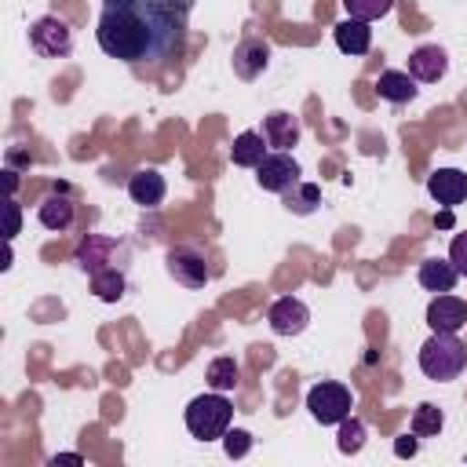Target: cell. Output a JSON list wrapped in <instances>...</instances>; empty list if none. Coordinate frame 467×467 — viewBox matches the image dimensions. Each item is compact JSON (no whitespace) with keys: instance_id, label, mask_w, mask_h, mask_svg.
<instances>
[{"instance_id":"cb8c5ba5","label":"cell","mask_w":467,"mask_h":467,"mask_svg":"<svg viewBox=\"0 0 467 467\" xmlns=\"http://www.w3.org/2000/svg\"><path fill=\"white\" fill-rule=\"evenodd\" d=\"M339 4L358 22H376V18L390 15V7H394V0H339Z\"/></svg>"},{"instance_id":"8fae6325","label":"cell","mask_w":467,"mask_h":467,"mask_svg":"<svg viewBox=\"0 0 467 467\" xmlns=\"http://www.w3.org/2000/svg\"><path fill=\"white\" fill-rule=\"evenodd\" d=\"M36 215H40V223H44L47 230H58V234L69 230V226H73V215H77V208H73V201H69V186L58 182L55 193H47V197L40 201Z\"/></svg>"},{"instance_id":"8992f818","label":"cell","mask_w":467,"mask_h":467,"mask_svg":"<svg viewBox=\"0 0 467 467\" xmlns=\"http://www.w3.org/2000/svg\"><path fill=\"white\" fill-rule=\"evenodd\" d=\"M255 182H259L263 190H270V193H288V190L299 182V164H296V157H288L285 150L266 153V157L259 161V168H255Z\"/></svg>"},{"instance_id":"3957f363","label":"cell","mask_w":467,"mask_h":467,"mask_svg":"<svg viewBox=\"0 0 467 467\" xmlns=\"http://www.w3.org/2000/svg\"><path fill=\"white\" fill-rule=\"evenodd\" d=\"M230 420H234V405L226 401L223 390H212V394H201L186 405V431L201 441H215L230 431Z\"/></svg>"},{"instance_id":"2e32d148","label":"cell","mask_w":467,"mask_h":467,"mask_svg":"<svg viewBox=\"0 0 467 467\" xmlns=\"http://www.w3.org/2000/svg\"><path fill=\"white\" fill-rule=\"evenodd\" d=\"M332 36L343 55H365L372 47V29H368V22H358V18H343L332 29Z\"/></svg>"},{"instance_id":"44dd1931","label":"cell","mask_w":467,"mask_h":467,"mask_svg":"<svg viewBox=\"0 0 467 467\" xmlns=\"http://www.w3.org/2000/svg\"><path fill=\"white\" fill-rule=\"evenodd\" d=\"M237 376H241V368H237V361L230 358V354H223V358H215L212 365H208V387L212 390H234L237 387Z\"/></svg>"},{"instance_id":"e0dca14e","label":"cell","mask_w":467,"mask_h":467,"mask_svg":"<svg viewBox=\"0 0 467 467\" xmlns=\"http://www.w3.org/2000/svg\"><path fill=\"white\" fill-rule=\"evenodd\" d=\"M376 91H379V99L401 106V102H412L420 88H416V80H412L409 73H401V69H383L379 80H376Z\"/></svg>"},{"instance_id":"ffe728a7","label":"cell","mask_w":467,"mask_h":467,"mask_svg":"<svg viewBox=\"0 0 467 467\" xmlns=\"http://www.w3.org/2000/svg\"><path fill=\"white\" fill-rule=\"evenodd\" d=\"M91 292H95L102 303H117V299L124 296V274H120V270H113V266H106V270L91 274Z\"/></svg>"},{"instance_id":"9a60e30c","label":"cell","mask_w":467,"mask_h":467,"mask_svg":"<svg viewBox=\"0 0 467 467\" xmlns=\"http://www.w3.org/2000/svg\"><path fill=\"white\" fill-rule=\"evenodd\" d=\"M128 193H131L135 204H142V208H157V204L164 201L168 186H164V175H161V171L142 168V171H135V175L128 179Z\"/></svg>"},{"instance_id":"4316f807","label":"cell","mask_w":467,"mask_h":467,"mask_svg":"<svg viewBox=\"0 0 467 467\" xmlns=\"http://www.w3.org/2000/svg\"><path fill=\"white\" fill-rule=\"evenodd\" d=\"M223 445H226V456L241 460V456L252 449V434H248V431H226V434H223Z\"/></svg>"},{"instance_id":"d4e9b609","label":"cell","mask_w":467,"mask_h":467,"mask_svg":"<svg viewBox=\"0 0 467 467\" xmlns=\"http://www.w3.org/2000/svg\"><path fill=\"white\" fill-rule=\"evenodd\" d=\"M317 201H321V190H317L314 182H296V186L285 193V204H288L292 212H299V215L314 212V208H317Z\"/></svg>"},{"instance_id":"ba28073f","label":"cell","mask_w":467,"mask_h":467,"mask_svg":"<svg viewBox=\"0 0 467 467\" xmlns=\"http://www.w3.org/2000/svg\"><path fill=\"white\" fill-rule=\"evenodd\" d=\"M427 325L434 332H460L467 325V303L460 296H449V292H438L431 303H427Z\"/></svg>"},{"instance_id":"484cf974","label":"cell","mask_w":467,"mask_h":467,"mask_svg":"<svg viewBox=\"0 0 467 467\" xmlns=\"http://www.w3.org/2000/svg\"><path fill=\"white\" fill-rule=\"evenodd\" d=\"M109 241H102V237H91L88 234V241L80 244V266L84 270H91V274H99V270H106L102 263H106V255H109Z\"/></svg>"},{"instance_id":"5bb4252c","label":"cell","mask_w":467,"mask_h":467,"mask_svg":"<svg viewBox=\"0 0 467 467\" xmlns=\"http://www.w3.org/2000/svg\"><path fill=\"white\" fill-rule=\"evenodd\" d=\"M266 58H270L266 40L248 36V40H241V44L234 47V73L244 77V80H255V77L266 69Z\"/></svg>"},{"instance_id":"4dcf8cb0","label":"cell","mask_w":467,"mask_h":467,"mask_svg":"<svg viewBox=\"0 0 467 467\" xmlns=\"http://www.w3.org/2000/svg\"><path fill=\"white\" fill-rule=\"evenodd\" d=\"M434 226H438V230H449V226H452V208H441V212L434 215Z\"/></svg>"},{"instance_id":"277c9868","label":"cell","mask_w":467,"mask_h":467,"mask_svg":"<svg viewBox=\"0 0 467 467\" xmlns=\"http://www.w3.org/2000/svg\"><path fill=\"white\" fill-rule=\"evenodd\" d=\"M306 409H310V416H314L321 427H332V423H339V420L350 416L354 398H350V390H347L343 383L321 379V383H314V387L306 390Z\"/></svg>"},{"instance_id":"6da1fadb","label":"cell","mask_w":467,"mask_h":467,"mask_svg":"<svg viewBox=\"0 0 467 467\" xmlns=\"http://www.w3.org/2000/svg\"><path fill=\"white\" fill-rule=\"evenodd\" d=\"M193 0H106L95 40L128 66L168 62L182 55Z\"/></svg>"},{"instance_id":"5b68a950","label":"cell","mask_w":467,"mask_h":467,"mask_svg":"<svg viewBox=\"0 0 467 467\" xmlns=\"http://www.w3.org/2000/svg\"><path fill=\"white\" fill-rule=\"evenodd\" d=\"M29 47L40 58H66L73 51V33L58 15H44L29 26Z\"/></svg>"},{"instance_id":"30bf717a","label":"cell","mask_w":467,"mask_h":467,"mask_svg":"<svg viewBox=\"0 0 467 467\" xmlns=\"http://www.w3.org/2000/svg\"><path fill=\"white\" fill-rule=\"evenodd\" d=\"M168 274H171L179 285H186V288H204L208 277H212L204 255H201V252H190V248L168 252Z\"/></svg>"},{"instance_id":"7c38bea8","label":"cell","mask_w":467,"mask_h":467,"mask_svg":"<svg viewBox=\"0 0 467 467\" xmlns=\"http://www.w3.org/2000/svg\"><path fill=\"white\" fill-rule=\"evenodd\" d=\"M445 69H449V55H445L438 44H423V47H416V51L409 55V77H412V80L434 84V80L445 77Z\"/></svg>"},{"instance_id":"7a4b0ae2","label":"cell","mask_w":467,"mask_h":467,"mask_svg":"<svg viewBox=\"0 0 467 467\" xmlns=\"http://www.w3.org/2000/svg\"><path fill=\"white\" fill-rule=\"evenodd\" d=\"M420 368L434 383H449L467 368V347L456 339V332H434L420 347Z\"/></svg>"},{"instance_id":"f546056e","label":"cell","mask_w":467,"mask_h":467,"mask_svg":"<svg viewBox=\"0 0 467 467\" xmlns=\"http://www.w3.org/2000/svg\"><path fill=\"white\" fill-rule=\"evenodd\" d=\"M18 223H22V212H18L15 201H7V241L18 234Z\"/></svg>"},{"instance_id":"603a6c76","label":"cell","mask_w":467,"mask_h":467,"mask_svg":"<svg viewBox=\"0 0 467 467\" xmlns=\"http://www.w3.org/2000/svg\"><path fill=\"white\" fill-rule=\"evenodd\" d=\"M336 427H339V434H336L339 452H347V456L361 452V445H365V423H361V420H354V416H347V420H339Z\"/></svg>"},{"instance_id":"d6986e66","label":"cell","mask_w":467,"mask_h":467,"mask_svg":"<svg viewBox=\"0 0 467 467\" xmlns=\"http://www.w3.org/2000/svg\"><path fill=\"white\" fill-rule=\"evenodd\" d=\"M234 164L237 168H259V161L266 157V139H263V131H241L237 139H234Z\"/></svg>"},{"instance_id":"4fadbf2b","label":"cell","mask_w":467,"mask_h":467,"mask_svg":"<svg viewBox=\"0 0 467 467\" xmlns=\"http://www.w3.org/2000/svg\"><path fill=\"white\" fill-rule=\"evenodd\" d=\"M263 139H266V146L288 153V150L299 142V117H292V113H285V109L266 113V117H263Z\"/></svg>"},{"instance_id":"f1b7e54d","label":"cell","mask_w":467,"mask_h":467,"mask_svg":"<svg viewBox=\"0 0 467 467\" xmlns=\"http://www.w3.org/2000/svg\"><path fill=\"white\" fill-rule=\"evenodd\" d=\"M416 449H420V441H416V434L409 431V434H401V438H394V452L405 460V456H416Z\"/></svg>"},{"instance_id":"52a82bcc","label":"cell","mask_w":467,"mask_h":467,"mask_svg":"<svg viewBox=\"0 0 467 467\" xmlns=\"http://www.w3.org/2000/svg\"><path fill=\"white\" fill-rule=\"evenodd\" d=\"M266 321H270V328H274L277 336H299V332L306 328V321H310V310H306L303 299H296V296H281V299L270 303Z\"/></svg>"},{"instance_id":"7402d4cb","label":"cell","mask_w":467,"mask_h":467,"mask_svg":"<svg viewBox=\"0 0 467 467\" xmlns=\"http://www.w3.org/2000/svg\"><path fill=\"white\" fill-rule=\"evenodd\" d=\"M441 423H445L441 409H438V405H431V401H423V405H416L409 431H412L416 438H431V434H438V431H441Z\"/></svg>"},{"instance_id":"9c48e42d","label":"cell","mask_w":467,"mask_h":467,"mask_svg":"<svg viewBox=\"0 0 467 467\" xmlns=\"http://www.w3.org/2000/svg\"><path fill=\"white\" fill-rule=\"evenodd\" d=\"M427 193L441 204V208H456L460 201H467V171L460 168H438L427 175Z\"/></svg>"},{"instance_id":"83f0119b","label":"cell","mask_w":467,"mask_h":467,"mask_svg":"<svg viewBox=\"0 0 467 467\" xmlns=\"http://www.w3.org/2000/svg\"><path fill=\"white\" fill-rule=\"evenodd\" d=\"M449 259H452V266L467 277V230L452 237V244H449Z\"/></svg>"},{"instance_id":"ac0fdd59","label":"cell","mask_w":467,"mask_h":467,"mask_svg":"<svg viewBox=\"0 0 467 467\" xmlns=\"http://www.w3.org/2000/svg\"><path fill=\"white\" fill-rule=\"evenodd\" d=\"M420 285L427 288V292H452V285H456V277H460V270L452 266V259H427V263H420Z\"/></svg>"}]
</instances>
